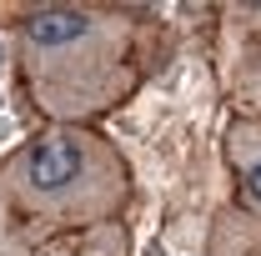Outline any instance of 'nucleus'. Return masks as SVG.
<instances>
[{"mask_svg": "<svg viewBox=\"0 0 261 256\" xmlns=\"http://www.w3.org/2000/svg\"><path fill=\"white\" fill-rule=\"evenodd\" d=\"M5 50L45 126H96L141 86V20L121 5L10 10Z\"/></svg>", "mask_w": 261, "mask_h": 256, "instance_id": "f257e3e1", "label": "nucleus"}, {"mask_svg": "<svg viewBox=\"0 0 261 256\" xmlns=\"http://www.w3.org/2000/svg\"><path fill=\"white\" fill-rule=\"evenodd\" d=\"M0 196L35 241L75 236L126 216L130 166L96 126H35L0 156Z\"/></svg>", "mask_w": 261, "mask_h": 256, "instance_id": "f03ea898", "label": "nucleus"}, {"mask_svg": "<svg viewBox=\"0 0 261 256\" xmlns=\"http://www.w3.org/2000/svg\"><path fill=\"white\" fill-rule=\"evenodd\" d=\"M221 156H226L241 216L261 226V121L236 111L226 121V131H221Z\"/></svg>", "mask_w": 261, "mask_h": 256, "instance_id": "7ed1b4c3", "label": "nucleus"}, {"mask_svg": "<svg viewBox=\"0 0 261 256\" xmlns=\"http://www.w3.org/2000/svg\"><path fill=\"white\" fill-rule=\"evenodd\" d=\"M35 256H130V236L121 221H111L96 231H75V236H50L35 246Z\"/></svg>", "mask_w": 261, "mask_h": 256, "instance_id": "20e7f679", "label": "nucleus"}, {"mask_svg": "<svg viewBox=\"0 0 261 256\" xmlns=\"http://www.w3.org/2000/svg\"><path fill=\"white\" fill-rule=\"evenodd\" d=\"M231 96L241 106V116L261 121V35H251L236 56H231V75H226Z\"/></svg>", "mask_w": 261, "mask_h": 256, "instance_id": "39448f33", "label": "nucleus"}, {"mask_svg": "<svg viewBox=\"0 0 261 256\" xmlns=\"http://www.w3.org/2000/svg\"><path fill=\"white\" fill-rule=\"evenodd\" d=\"M35 241L31 231H25V221L5 206V196H0V256H35Z\"/></svg>", "mask_w": 261, "mask_h": 256, "instance_id": "423d86ee", "label": "nucleus"}, {"mask_svg": "<svg viewBox=\"0 0 261 256\" xmlns=\"http://www.w3.org/2000/svg\"><path fill=\"white\" fill-rule=\"evenodd\" d=\"M226 15H231V20H236V25H241V31L261 35V0H251V5H231Z\"/></svg>", "mask_w": 261, "mask_h": 256, "instance_id": "0eeeda50", "label": "nucleus"}]
</instances>
